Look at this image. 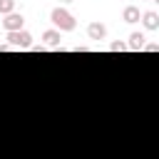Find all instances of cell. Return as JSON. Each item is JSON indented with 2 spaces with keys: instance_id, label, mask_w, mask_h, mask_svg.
I'll use <instances>...</instances> for the list:
<instances>
[{
  "instance_id": "1",
  "label": "cell",
  "mask_w": 159,
  "mask_h": 159,
  "mask_svg": "<svg viewBox=\"0 0 159 159\" xmlns=\"http://www.w3.org/2000/svg\"><path fill=\"white\" fill-rule=\"evenodd\" d=\"M50 20H52V25H55L60 32H72V30L77 27L75 15H72L70 10H65V7H55V10L50 12Z\"/></svg>"
},
{
  "instance_id": "2",
  "label": "cell",
  "mask_w": 159,
  "mask_h": 159,
  "mask_svg": "<svg viewBox=\"0 0 159 159\" xmlns=\"http://www.w3.org/2000/svg\"><path fill=\"white\" fill-rule=\"evenodd\" d=\"M7 47H20V50H30L32 47V35L27 30H17V32H7Z\"/></svg>"
},
{
  "instance_id": "3",
  "label": "cell",
  "mask_w": 159,
  "mask_h": 159,
  "mask_svg": "<svg viewBox=\"0 0 159 159\" xmlns=\"http://www.w3.org/2000/svg\"><path fill=\"white\" fill-rule=\"evenodd\" d=\"M22 25H25V17L17 15V12H10V15H5V20H2V27H5L7 32H17V30H22Z\"/></svg>"
},
{
  "instance_id": "4",
  "label": "cell",
  "mask_w": 159,
  "mask_h": 159,
  "mask_svg": "<svg viewBox=\"0 0 159 159\" xmlns=\"http://www.w3.org/2000/svg\"><path fill=\"white\" fill-rule=\"evenodd\" d=\"M87 37L99 42V40H104V37H107V27H104L99 20H94V22H89V25H87Z\"/></svg>"
},
{
  "instance_id": "5",
  "label": "cell",
  "mask_w": 159,
  "mask_h": 159,
  "mask_svg": "<svg viewBox=\"0 0 159 159\" xmlns=\"http://www.w3.org/2000/svg\"><path fill=\"white\" fill-rule=\"evenodd\" d=\"M42 40H45L47 47L62 50V47H60V40H62V37H60V30H45V32H42Z\"/></svg>"
},
{
  "instance_id": "6",
  "label": "cell",
  "mask_w": 159,
  "mask_h": 159,
  "mask_svg": "<svg viewBox=\"0 0 159 159\" xmlns=\"http://www.w3.org/2000/svg\"><path fill=\"white\" fill-rule=\"evenodd\" d=\"M142 22H144L147 30H157L159 27V15L154 10H147V12H142Z\"/></svg>"
},
{
  "instance_id": "7",
  "label": "cell",
  "mask_w": 159,
  "mask_h": 159,
  "mask_svg": "<svg viewBox=\"0 0 159 159\" xmlns=\"http://www.w3.org/2000/svg\"><path fill=\"white\" fill-rule=\"evenodd\" d=\"M139 17H142V15H139V7H137V5H127V7L122 10V20H124V22H139Z\"/></svg>"
},
{
  "instance_id": "8",
  "label": "cell",
  "mask_w": 159,
  "mask_h": 159,
  "mask_svg": "<svg viewBox=\"0 0 159 159\" xmlns=\"http://www.w3.org/2000/svg\"><path fill=\"white\" fill-rule=\"evenodd\" d=\"M144 40H147V37H144L142 32H132V35H129V42H127V50H137V52H139V50L147 45Z\"/></svg>"
},
{
  "instance_id": "9",
  "label": "cell",
  "mask_w": 159,
  "mask_h": 159,
  "mask_svg": "<svg viewBox=\"0 0 159 159\" xmlns=\"http://www.w3.org/2000/svg\"><path fill=\"white\" fill-rule=\"evenodd\" d=\"M15 12V0H0V15Z\"/></svg>"
},
{
  "instance_id": "10",
  "label": "cell",
  "mask_w": 159,
  "mask_h": 159,
  "mask_svg": "<svg viewBox=\"0 0 159 159\" xmlns=\"http://www.w3.org/2000/svg\"><path fill=\"white\" fill-rule=\"evenodd\" d=\"M109 50H112V52H122V50H127V42L117 40V42H112V45H109Z\"/></svg>"
},
{
  "instance_id": "11",
  "label": "cell",
  "mask_w": 159,
  "mask_h": 159,
  "mask_svg": "<svg viewBox=\"0 0 159 159\" xmlns=\"http://www.w3.org/2000/svg\"><path fill=\"white\" fill-rule=\"evenodd\" d=\"M142 50H147V52H157V50H159V45H157V42H149V45H144Z\"/></svg>"
},
{
  "instance_id": "12",
  "label": "cell",
  "mask_w": 159,
  "mask_h": 159,
  "mask_svg": "<svg viewBox=\"0 0 159 159\" xmlns=\"http://www.w3.org/2000/svg\"><path fill=\"white\" fill-rule=\"evenodd\" d=\"M62 2H75V0H62Z\"/></svg>"
}]
</instances>
